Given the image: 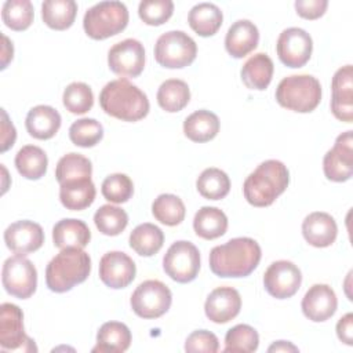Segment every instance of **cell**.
I'll use <instances>...</instances> for the list:
<instances>
[{
    "label": "cell",
    "instance_id": "6da1fadb",
    "mask_svg": "<svg viewBox=\"0 0 353 353\" xmlns=\"http://www.w3.org/2000/svg\"><path fill=\"white\" fill-rule=\"evenodd\" d=\"M262 251L251 237L230 239L210 252V269L218 277H247L259 265Z\"/></svg>",
    "mask_w": 353,
    "mask_h": 353
},
{
    "label": "cell",
    "instance_id": "7a4b0ae2",
    "mask_svg": "<svg viewBox=\"0 0 353 353\" xmlns=\"http://www.w3.org/2000/svg\"><path fill=\"white\" fill-rule=\"evenodd\" d=\"M102 110L123 121H138L149 113V99L146 94L127 79L112 80L99 94Z\"/></svg>",
    "mask_w": 353,
    "mask_h": 353
},
{
    "label": "cell",
    "instance_id": "3957f363",
    "mask_svg": "<svg viewBox=\"0 0 353 353\" xmlns=\"http://www.w3.org/2000/svg\"><path fill=\"white\" fill-rule=\"evenodd\" d=\"M290 183L287 165L280 160H265L244 181L243 193L254 207H268L284 193Z\"/></svg>",
    "mask_w": 353,
    "mask_h": 353
},
{
    "label": "cell",
    "instance_id": "277c9868",
    "mask_svg": "<svg viewBox=\"0 0 353 353\" xmlns=\"http://www.w3.org/2000/svg\"><path fill=\"white\" fill-rule=\"evenodd\" d=\"M91 258L83 248H63L46 268V284L52 292H66L87 280Z\"/></svg>",
    "mask_w": 353,
    "mask_h": 353
},
{
    "label": "cell",
    "instance_id": "5b68a950",
    "mask_svg": "<svg viewBox=\"0 0 353 353\" xmlns=\"http://www.w3.org/2000/svg\"><path fill=\"white\" fill-rule=\"evenodd\" d=\"M276 101L288 110L309 113L314 110L321 101L320 81L312 74H292L284 77L276 88Z\"/></svg>",
    "mask_w": 353,
    "mask_h": 353
},
{
    "label": "cell",
    "instance_id": "8992f818",
    "mask_svg": "<svg viewBox=\"0 0 353 353\" xmlns=\"http://www.w3.org/2000/svg\"><path fill=\"white\" fill-rule=\"evenodd\" d=\"M128 10L121 1H99L90 7L83 18V28L88 37L103 40L125 29Z\"/></svg>",
    "mask_w": 353,
    "mask_h": 353
},
{
    "label": "cell",
    "instance_id": "52a82bcc",
    "mask_svg": "<svg viewBox=\"0 0 353 353\" xmlns=\"http://www.w3.org/2000/svg\"><path fill=\"white\" fill-rule=\"evenodd\" d=\"M197 55L196 41L183 30H170L159 36L154 44V58L168 69L189 66Z\"/></svg>",
    "mask_w": 353,
    "mask_h": 353
},
{
    "label": "cell",
    "instance_id": "ba28073f",
    "mask_svg": "<svg viewBox=\"0 0 353 353\" xmlns=\"http://www.w3.org/2000/svg\"><path fill=\"white\" fill-rule=\"evenodd\" d=\"M172 302L171 290L160 280L141 283L131 295L134 313L142 319H159L168 312Z\"/></svg>",
    "mask_w": 353,
    "mask_h": 353
},
{
    "label": "cell",
    "instance_id": "9c48e42d",
    "mask_svg": "<svg viewBox=\"0 0 353 353\" xmlns=\"http://www.w3.org/2000/svg\"><path fill=\"white\" fill-rule=\"evenodd\" d=\"M163 269L176 283L193 281L200 270V252L197 247L186 240L172 243L163 258Z\"/></svg>",
    "mask_w": 353,
    "mask_h": 353
},
{
    "label": "cell",
    "instance_id": "30bf717a",
    "mask_svg": "<svg viewBox=\"0 0 353 353\" xmlns=\"http://www.w3.org/2000/svg\"><path fill=\"white\" fill-rule=\"evenodd\" d=\"M4 290L19 299L30 298L37 287V270L23 255H14L4 261L1 270Z\"/></svg>",
    "mask_w": 353,
    "mask_h": 353
},
{
    "label": "cell",
    "instance_id": "8fae6325",
    "mask_svg": "<svg viewBox=\"0 0 353 353\" xmlns=\"http://www.w3.org/2000/svg\"><path fill=\"white\" fill-rule=\"evenodd\" d=\"M0 347L8 352H37L34 341L25 334L22 310L8 302L0 306Z\"/></svg>",
    "mask_w": 353,
    "mask_h": 353
},
{
    "label": "cell",
    "instance_id": "7c38bea8",
    "mask_svg": "<svg viewBox=\"0 0 353 353\" xmlns=\"http://www.w3.org/2000/svg\"><path fill=\"white\" fill-rule=\"evenodd\" d=\"M109 69L121 77H138L145 68V48L137 39L121 40L108 52Z\"/></svg>",
    "mask_w": 353,
    "mask_h": 353
},
{
    "label": "cell",
    "instance_id": "4fadbf2b",
    "mask_svg": "<svg viewBox=\"0 0 353 353\" xmlns=\"http://www.w3.org/2000/svg\"><path fill=\"white\" fill-rule=\"evenodd\" d=\"M302 283L299 268L291 261H276L269 265L263 274V285L269 295L276 299H287L296 294Z\"/></svg>",
    "mask_w": 353,
    "mask_h": 353
},
{
    "label": "cell",
    "instance_id": "5bb4252c",
    "mask_svg": "<svg viewBox=\"0 0 353 353\" xmlns=\"http://www.w3.org/2000/svg\"><path fill=\"white\" fill-rule=\"evenodd\" d=\"M279 59L288 68L303 66L312 55L313 40L310 34L301 28L284 29L276 43Z\"/></svg>",
    "mask_w": 353,
    "mask_h": 353
},
{
    "label": "cell",
    "instance_id": "9a60e30c",
    "mask_svg": "<svg viewBox=\"0 0 353 353\" xmlns=\"http://www.w3.org/2000/svg\"><path fill=\"white\" fill-rule=\"evenodd\" d=\"M323 170L327 179L345 182L353 174V137L352 131H345L336 137L332 149L323 159Z\"/></svg>",
    "mask_w": 353,
    "mask_h": 353
},
{
    "label": "cell",
    "instance_id": "2e32d148",
    "mask_svg": "<svg viewBox=\"0 0 353 353\" xmlns=\"http://www.w3.org/2000/svg\"><path fill=\"white\" fill-rule=\"evenodd\" d=\"M135 274V262L123 251H109L99 261V279L109 288L120 290L130 285Z\"/></svg>",
    "mask_w": 353,
    "mask_h": 353
},
{
    "label": "cell",
    "instance_id": "e0dca14e",
    "mask_svg": "<svg viewBox=\"0 0 353 353\" xmlns=\"http://www.w3.org/2000/svg\"><path fill=\"white\" fill-rule=\"evenodd\" d=\"M4 243L17 255H28L37 251L44 243L41 226L33 221H17L4 230Z\"/></svg>",
    "mask_w": 353,
    "mask_h": 353
},
{
    "label": "cell",
    "instance_id": "ac0fdd59",
    "mask_svg": "<svg viewBox=\"0 0 353 353\" xmlns=\"http://www.w3.org/2000/svg\"><path fill=\"white\" fill-rule=\"evenodd\" d=\"M331 110L334 116L345 123L353 121V68L345 65L339 68L331 83Z\"/></svg>",
    "mask_w": 353,
    "mask_h": 353
},
{
    "label": "cell",
    "instance_id": "d6986e66",
    "mask_svg": "<svg viewBox=\"0 0 353 353\" xmlns=\"http://www.w3.org/2000/svg\"><path fill=\"white\" fill-rule=\"evenodd\" d=\"M241 309V296L233 287H218L210 292L204 303V312L208 320L216 324H225L234 319Z\"/></svg>",
    "mask_w": 353,
    "mask_h": 353
},
{
    "label": "cell",
    "instance_id": "ffe728a7",
    "mask_svg": "<svg viewBox=\"0 0 353 353\" xmlns=\"http://www.w3.org/2000/svg\"><path fill=\"white\" fill-rule=\"evenodd\" d=\"M303 314L314 321L321 323L334 316L338 307V299L334 290L327 284L312 285L301 303Z\"/></svg>",
    "mask_w": 353,
    "mask_h": 353
},
{
    "label": "cell",
    "instance_id": "44dd1931",
    "mask_svg": "<svg viewBox=\"0 0 353 353\" xmlns=\"http://www.w3.org/2000/svg\"><path fill=\"white\" fill-rule=\"evenodd\" d=\"M259 41V30L254 22L239 19L230 25L225 36V48L233 58H243L254 51Z\"/></svg>",
    "mask_w": 353,
    "mask_h": 353
},
{
    "label": "cell",
    "instance_id": "7402d4cb",
    "mask_svg": "<svg viewBox=\"0 0 353 353\" xmlns=\"http://www.w3.org/2000/svg\"><path fill=\"white\" fill-rule=\"evenodd\" d=\"M302 234L305 240L317 248L330 247L338 234V226L335 219L321 211L309 214L302 222Z\"/></svg>",
    "mask_w": 353,
    "mask_h": 353
},
{
    "label": "cell",
    "instance_id": "603a6c76",
    "mask_svg": "<svg viewBox=\"0 0 353 353\" xmlns=\"http://www.w3.org/2000/svg\"><path fill=\"white\" fill-rule=\"evenodd\" d=\"M91 240V232L84 221L65 218L52 228V241L57 248H84Z\"/></svg>",
    "mask_w": 353,
    "mask_h": 353
},
{
    "label": "cell",
    "instance_id": "cb8c5ba5",
    "mask_svg": "<svg viewBox=\"0 0 353 353\" xmlns=\"http://www.w3.org/2000/svg\"><path fill=\"white\" fill-rule=\"evenodd\" d=\"M25 125L30 137L46 141L58 132L61 127V114L52 106L37 105L28 112Z\"/></svg>",
    "mask_w": 353,
    "mask_h": 353
},
{
    "label": "cell",
    "instance_id": "d4e9b609",
    "mask_svg": "<svg viewBox=\"0 0 353 353\" xmlns=\"http://www.w3.org/2000/svg\"><path fill=\"white\" fill-rule=\"evenodd\" d=\"M273 70L274 66L270 57L265 52H258L245 61L240 76L247 88L262 91L270 84Z\"/></svg>",
    "mask_w": 353,
    "mask_h": 353
},
{
    "label": "cell",
    "instance_id": "484cf974",
    "mask_svg": "<svg viewBox=\"0 0 353 353\" xmlns=\"http://www.w3.org/2000/svg\"><path fill=\"white\" fill-rule=\"evenodd\" d=\"M131 345V331L120 321L103 323L97 332V345L92 347L94 353L125 352Z\"/></svg>",
    "mask_w": 353,
    "mask_h": 353
},
{
    "label": "cell",
    "instance_id": "4316f807",
    "mask_svg": "<svg viewBox=\"0 0 353 353\" xmlns=\"http://www.w3.org/2000/svg\"><path fill=\"white\" fill-rule=\"evenodd\" d=\"M95 185L91 178L70 181L59 185V200L66 210L81 211L95 200Z\"/></svg>",
    "mask_w": 353,
    "mask_h": 353
},
{
    "label": "cell",
    "instance_id": "83f0119b",
    "mask_svg": "<svg viewBox=\"0 0 353 353\" xmlns=\"http://www.w3.org/2000/svg\"><path fill=\"white\" fill-rule=\"evenodd\" d=\"M219 125V119L215 113L200 109L185 119L183 134L193 142H208L216 137Z\"/></svg>",
    "mask_w": 353,
    "mask_h": 353
},
{
    "label": "cell",
    "instance_id": "f1b7e54d",
    "mask_svg": "<svg viewBox=\"0 0 353 353\" xmlns=\"http://www.w3.org/2000/svg\"><path fill=\"white\" fill-rule=\"evenodd\" d=\"M223 14L214 3H199L188 14L189 26L201 37L215 34L222 26Z\"/></svg>",
    "mask_w": 353,
    "mask_h": 353
},
{
    "label": "cell",
    "instance_id": "f546056e",
    "mask_svg": "<svg viewBox=\"0 0 353 353\" xmlns=\"http://www.w3.org/2000/svg\"><path fill=\"white\" fill-rule=\"evenodd\" d=\"M196 234L204 240H214L226 233L228 216L216 207H201L193 218Z\"/></svg>",
    "mask_w": 353,
    "mask_h": 353
},
{
    "label": "cell",
    "instance_id": "4dcf8cb0",
    "mask_svg": "<svg viewBox=\"0 0 353 353\" xmlns=\"http://www.w3.org/2000/svg\"><path fill=\"white\" fill-rule=\"evenodd\" d=\"M48 159L46 152L34 145L22 146L15 154V167L26 179H40L47 172Z\"/></svg>",
    "mask_w": 353,
    "mask_h": 353
},
{
    "label": "cell",
    "instance_id": "1f68e13d",
    "mask_svg": "<svg viewBox=\"0 0 353 353\" xmlns=\"http://www.w3.org/2000/svg\"><path fill=\"white\" fill-rule=\"evenodd\" d=\"M130 247L141 256H152L157 254L164 243L163 230L149 222L138 225L130 234Z\"/></svg>",
    "mask_w": 353,
    "mask_h": 353
},
{
    "label": "cell",
    "instance_id": "d6a6232c",
    "mask_svg": "<svg viewBox=\"0 0 353 353\" xmlns=\"http://www.w3.org/2000/svg\"><path fill=\"white\" fill-rule=\"evenodd\" d=\"M77 4L73 0H47L41 4L44 23L55 30H65L74 22Z\"/></svg>",
    "mask_w": 353,
    "mask_h": 353
},
{
    "label": "cell",
    "instance_id": "836d02e7",
    "mask_svg": "<svg viewBox=\"0 0 353 353\" xmlns=\"http://www.w3.org/2000/svg\"><path fill=\"white\" fill-rule=\"evenodd\" d=\"M190 101L189 85L179 79H168L163 81L157 90L159 106L168 112L175 113L182 110Z\"/></svg>",
    "mask_w": 353,
    "mask_h": 353
},
{
    "label": "cell",
    "instance_id": "e575fe53",
    "mask_svg": "<svg viewBox=\"0 0 353 353\" xmlns=\"http://www.w3.org/2000/svg\"><path fill=\"white\" fill-rule=\"evenodd\" d=\"M92 164L80 153H68L59 159L55 168V176L59 185L77 179L91 178Z\"/></svg>",
    "mask_w": 353,
    "mask_h": 353
},
{
    "label": "cell",
    "instance_id": "d590c367",
    "mask_svg": "<svg viewBox=\"0 0 353 353\" xmlns=\"http://www.w3.org/2000/svg\"><path fill=\"white\" fill-rule=\"evenodd\" d=\"M199 193L208 200H221L230 190V179L228 174L219 168H205L196 181Z\"/></svg>",
    "mask_w": 353,
    "mask_h": 353
},
{
    "label": "cell",
    "instance_id": "8d00e7d4",
    "mask_svg": "<svg viewBox=\"0 0 353 353\" xmlns=\"http://www.w3.org/2000/svg\"><path fill=\"white\" fill-rule=\"evenodd\" d=\"M153 216L167 226L179 225L186 214V208L183 201L171 193L159 194L152 204Z\"/></svg>",
    "mask_w": 353,
    "mask_h": 353
},
{
    "label": "cell",
    "instance_id": "74e56055",
    "mask_svg": "<svg viewBox=\"0 0 353 353\" xmlns=\"http://www.w3.org/2000/svg\"><path fill=\"white\" fill-rule=\"evenodd\" d=\"M34 18L33 4L29 0H8L3 4L1 19L12 30L28 29Z\"/></svg>",
    "mask_w": 353,
    "mask_h": 353
},
{
    "label": "cell",
    "instance_id": "f35d334b",
    "mask_svg": "<svg viewBox=\"0 0 353 353\" xmlns=\"http://www.w3.org/2000/svg\"><path fill=\"white\" fill-rule=\"evenodd\" d=\"M94 223L97 229L105 236H117L128 225L127 212L116 205H101L94 214Z\"/></svg>",
    "mask_w": 353,
    "mask_h": 353
},
{
    "label": "cell",
    "instance_id": "ab89813d",
    "mask_svg": "<svg viewBox=\"0 0 353 353\" xmlns=\"http://www.w3.org/2000/svg\"><path fill=\"white\" fill-rule=\"evenodd\" d=\"M259 335L256 330L248 324H237L225 335L223 352L251 353L258 349Z\"/></svg>",
    "mask_w": 353,
    "mask_h": 353
},
{
    "label": "cell",
    "instance_id": "60d3db41",
    "mask_svg": "<svg viewBox=\"0 0 353 353\" xmlns=\"http://www.w3.org/2000/svg\"><path fill=\"white\" fill-rule=\"evenodd\" d=\"M62 102L66 110L73 114H84L94 105V94L88 84L81 81L70 83L62 94Z\"/></svg>",
    "mask_w": 353,
    "mask_h": 353
},
{
    "label": "cell",
    "instance_id": "b9f144b4",
    "mask_svg": "<svg viewBox=\"0 0 353 353\" xmlns=\"http://www.w3.org/2000/svg\"><path fill=\"white\" fill-rule=\"evenodd\" d=\"M70 141L80 148H92L103 138V127L95 119L83 117L69 128Z\"/></svg>",
    "mask_w": 353,
    "mask_h": 353
},
{
    "label": "cell",
    "instance_id": "7bdbcfd3",
    "mask_svg": "<svg viewBox=\"0 0 353 353\" xmlns=\"http://www.w3.org/2000/svg\"><path fill=\"white\" fill-rule=\"evenodd\" d=\"M102 196L114 204L125 203L131 199L134 193V183L131 178L125 174L116 172L106 176L101 186Z\"/></svg>",
    "mask_w": 353,
    "mask_h": 353
},
{
    "label": "cell",
    "instance_id": "ee69618b",
    "mask_svg": "<svg viewBox=\"0 0 353 353\" xmlns=\"http://www.w3.org/2000/svg\"><path fill=\"white\" fill-rule=\"evenodd\" d=\"M174 12L171 0H142L138 6V15L146 23L159 26L167 22Z\"/></svg>",
    "mask_w": 353,
    "mask_h": 353
},
{
    "label": "cell",
    "instance_id": "f6af8a7d",
    "mask_svg": "<svg viewBox=\"0 0 353 353\" xmlns=\"http://www.w3.org/2000/svg\"><path fill=\"white\" fill-rule=\"evenodd\" d=\"M219 349V342L215 334L207 330L193 331L185 341V350L189 353H215Z\"/></svg>",
    "mask_w": 353,
    "mask_h": 353
},
{
    "label": "cell",
    "instance_id": "bcb514c9",
    "mask_svg": "<svg viewBox=\"0 0 353 353\" xmlns=\"http://www.w3.org/2000/svg\"><path fill=\"white\" fill-rule=\"evenodd\" d=\"M328 7L327 0H296L295 10L296 14L305 19H317L324 15Z\"/></svg>",
    "mask_w": 353,
    "mask_h": 353
},
{
    "label": "cell",
    "instance_id": "7dc6e473",
    "mask_svg": "<svg viewBox=\"0 0 353 353\" xmlns=\"http://www.w3.org/2000/svg\"><path fill=\"white\" fill-rule=\"evenodd\" d=\"M17 139V130L14 124L10 121L8 114L4 109H1V148L0 150L4 153L10 148H12L14 142Z\"/></svg>",
    "mask_w": 353,
    "mask_h": 353
},
{
    "label": "cell",
    "instance_id": "c3c4849f",
    "mask_svg": "<svg viewBox=\"0 0 353 353\" xmlns=\"http://www.w3.org/2000/svg\"><path fill=\"white\" fill-rule=\"evenodd\" d=\"M336 335L347 346L353 345V314L346 313L336 323Z\"/></svg>",
    "mask_w": 353,
    "mask_h": 353
},
{
    "label": "cell",
    "instance_id": "681fc988",
    "mask_svg": "<svg viewBox=\"0 0 353 353\" xmlns=\"http://www.w3.org/2000/svg\"><path fill=\"white\" fill-rule=\"evenodd\" d=\"M3 39V51H1V69H6L8 62L12 59V54H14V47L12 43L10 41V39L6 34H1Z\"/></svg>",
    "mask_w": 353,
    "mask_h": 353
},
{
    "label": "cell",
    "instance_id": "f907efd6",
    "mask_svg": "<svg viewBox=\"0 0 353 353\" xmlns=\"http://www.w3.org/2000/svg\"><path fill=\"white\" fill-rule=\"evenodd\" d=\"M268 352H298V347L288 341H276L268 347Z\"/></svg>",
    "mask_w": 353,
    "mask_h": 353
}]
</instances>
